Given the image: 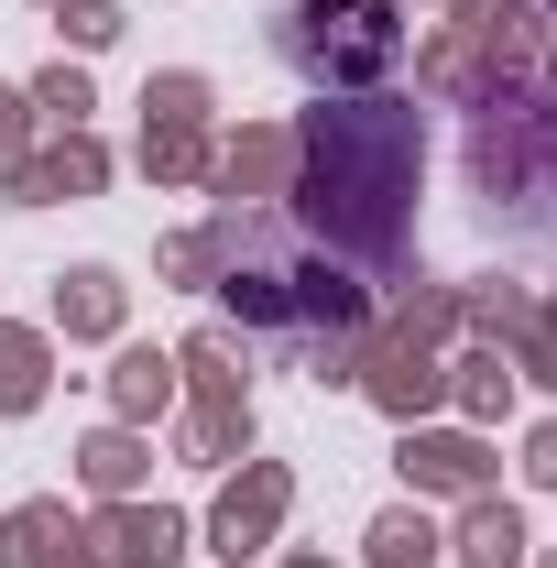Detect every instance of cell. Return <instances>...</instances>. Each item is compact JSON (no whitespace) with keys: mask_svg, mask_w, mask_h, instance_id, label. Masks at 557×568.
Masks as SVG:
<instances>
[{"mask_svg":"<svg viewBox=\"0 0 557 568\" xmlns=\"http://www.w3.org/2000/svg\"><path fill=\"white\" fill-rule=\"evenodd\" d=\"M394 55H405L394 0H306V11H295V67L328 77V88H372Z\"/></svg>","mask_w":557,"mask_h":568,"instance_id":"6da1fadb","label":"cell"}]
</instances>
